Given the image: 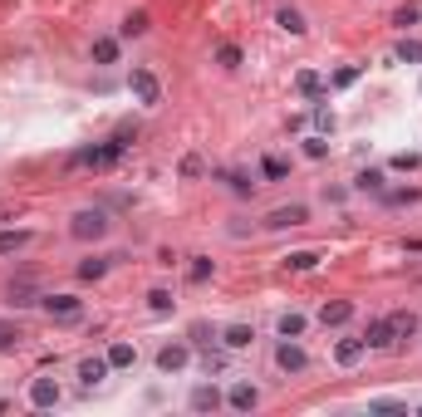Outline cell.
I'll return each mask as SVG.
<instances>
[{"label":"cell","mask_w":422,"mask_h":417,"mask_svg":"<svg viewBox=\"0 0 422 417\" xmlns=\"http://www.w3.org/2000/svg\"><path fill=\"white\" fill-rule=\"evenodd\" d=\"M260 172H265V177H270V182H280V177H285V172H290V167H285V162H280V157H265V162H260Z\"/></svg>","instance_id":"obj_32"},{"label":"cell","mask_w":422,"mask_h":417,"mask_svg":"<svg viewBox=\"0 0 422 417\" xmlns=\"http://www.w3.org/2000/svg\"><path fill=\"white\" fill-rule=\"evenodd\" d=\"M104 270H108V255H89V260L79 265V280H99Z\"/></svg>","instance_id":"obj_23"},{"label":"cell","mask_w":422,"mask_h":417,"mask_svg":"<svg viewBox=\"0 0 422 417\" xmlns=\"http://www.w3.org/2000/svg\"><path fill=\"white\" fill-rule=\"evenodd\" d=\"M363 344H368V349H393V344H398V339H393V324H388V319H368Z\"/></svg>","instance_id":"obj_9"},{"label":"cell","mask_w":422,"mask_h":417,"mask_svg":"<svg viewBox=\"0 0 422 417\" xmlns=\"http://www.w3.org/2000/svg\"><path fill=\"white\" fill-rule=\"evenodd\" d=\"M363 353H368V344H363V339H339V344H334V358H339L344 368H354Z\"/></svg>","instance_id":"obj_12"},{"label":"cell","mask_w":422,"mask_h":417,"mask_svg":"<svg viewBox=\"0 0 422 417\" xmlns=\"http://www.w3.org/2000/svg\"><path fill=\"white\" fill-rule=\"evenodd\" d=\"M202 172H207V162H202L197 152H187V157H182V177H202Z\"/></svg>","instance_id":"obj_31"},{"label":"cell","mask_w":422,"mask_h":417,"mask_svg":"<svg viewBox=\"0 0 422 417\" xmlns=\"http://www.w3.org/2000/svg\"><path fill=\"white\" fill-rule=\"evenodd\" d=\"M315 128H319V133H329V128H334V113H329L324 104H315Z\"/></svg>","instance_id":"obj_37"},{"label":"cell","mask_w":422,"mask_h":417,"mask_svg":"<svg viewBox=\"0 0 422 417\" xmlns=\"http://www.w3.org/2000/svg\"><path fill=\"white\" fill-rule=\"evenodd\" d=\"M216 64H221V69H236V64H241V49H236V44H221V49H216Z\"/></svg>","instance_id":"obj_29"},{"label":"cell","mask_w":422,"mask_h":417,"mask_svg":"<svg viewBox=\"0 0 422 417\" xmlns=\"http://www.w3.org/2000/svg\"><path fill=\"white\" fill-rule=\"evenodd\" d=\"M20 339H25V329H20V324H0V349H15Z\"/></svg>","instance_id":"obj_30"},{"label":"cell","mask_w":422,"mask_h":417,"mask_svg":"<svg viewBox=\"0 0 422 417\" xmlns=\"http://www.w3.org/2000/svg\"><path fill=\"white\" fill-rule=\"evenodd\" d=\"M403 408H408V403H398V398H373V403H368V413H403Z\"/></svg>","instance_id":"obj_34"},{"label":"cell","mask_w":422,"mask_h":417,"mask_svg":"<svg viewBox=\"0 0 422 417\" xmlns=\"http://www.w3.org/2000/svg\"><path fill=\"white\" fill-rule=\"evenodd\" d=\"M187 280H192V285H207V280H211V260H207V255H197V260L187 265Z\"/></svg>","instance_id":"obj_24"},{"label":"cell","mask_w":422,"mask_h":417,"mask_svg":"<svg viewBox=\"0 0 422 417\" xmlns=\"http://www.w3.org/2000/svg\"><path fill=\"white\" fill-rule=\"evenodd\" d=\"M358 187H363V192H383V172H373V167L358 172Z\"/></svg>","instance_id":"obj_33"},{"label":"cell","mask_w":422,"mask_h":417,"mask_svg":"<svg viewBox=\"0 0 422 417\" xmlns=\"http://www.w3.org/2000/svg\"><path fill=\"white\" fill-rule=\"evenodd\" d=\"M5 300H10L15 310H25V305H40V290H35V280H30V275H20V280H10Z\"/></svg>","instance_id":"obj_7"},{"label":"cell","mask_w":422,"mask_h":417,"mask_svg":"<svg viewBox=\"0 0 422 417\" xmlns=\"http://www.w3.org/2000/svg\"><path fill=\"white\" fill-rule=\"evenodd\" d=\"M40 305H44L49 319H79V310H84L74 295H40Z\"/></svg>","instance_id":"obj_5"},{"label":"cell","mask_w":422,"mask_h":417,"mask_svg":"<svg viewBox=\"0 0 422 417\" xmlns=\"http://www.w3.org/2000/svg\"><path fill=\"white\" fill-rule=\"evenodd\" d=\"M418 5H403V10H398V15H393V25H403V30H408V25H418Z\"/></svg>","instance_id":"obj_36"},{"label":"cell","mask_w":422,"mask_h":417,"mask_svg":"<svg viewBox=\"0 0 422 417\" xmlns=\"http://www.w3.org/2000/svg\"><path fill=\"white\" fill-rule=\"evenodd\" d=\"M30 403H35V408H54V403H59V383H54V378H35V383H30Z\"/></svg>","instance_id":"obj_10"},{"label":"cell","mask_w":422,"mask_h":417,"mask_svg":"<svg viewBox=\"0 0 422 417\" xmlns=\"http://www.w3.org/2000/svg\"><path fill=\"white\" fill-rule=\"evenodd\" d=\"M275 363H280L285 373H305V368H310V358H305V349H300L295 339H285V344L275 349Z\"/></svg>","instance_id":"obj_4"},{"label":"cell","mask_w":422,"mask_h":417,"mask_svg":"<svg viewBox=\"0 0 422 417\" xmlns=\"http://www.w3.org/2000/svg\"><path fill=\"white\" fill-rule=\"evenodd\" d=\"M187 403H192V413H216V408H221V393H216L211 383H197Z\"/></svg>","instance_id":"obj_11"},{"label":"cell","mask_w":422,"mask_h":417,"mask_svg":"<svg viewBox=\"0 0 422 417\" xmlns=\"http://www.w3.org/2000/svg\"><path fill=\"white\" fill-rule=\"evenodd\" d=\"M295 89H300L305 99H319V89H324V79H319L315 69H300V74H295Z\"/></svg>","instance_id":"obj_19"},{"label":"cell","mask_w":422,"mask_h":417,"mask_svg":"<svg viewBox=\"0 0 422 417\" xmlns=\"http://www.w3.org/2000/svg\"><path fill=\"white\" fill-rule=\"evenodd\" d=\"M69 231H74V241H99V236L108 231V216L104 211H79Z\"/></svg>","instance_id":"obj_3"},{"label":"cell","mask_w":422,"mask_h":417,"mask_svg":"<svg viewBox=\"0 0 422 417\" xmlns=\"http://www.w3.org/2000/svg\"><path fill=\"white\" fill-rule=\"evenodd\" d=\"M226 182H231V192H241V197L255 187V182H246V172H226Z\"/></svg>","instance_id":"obj_38"},{"label":"cell","mask_w":422,"mask_h":417,"mask_svg":"<svg viewBox=\"0 0 422 417\" xmlns=\"http://www.w3.org/2000/svg\"><path fill=\"white\" fill-rule=\"evenodd\" d=\"M143 30H147V15H143V10H133V15L123 20V35L133 40V35H143Z\"/></svg>","instance_id":"obj_28"},{"label":"cell","mask_w":422,"mask_h":417,"mask_svg":"<svg viewBox=\"0 0 422 417\" xmlns=\"http://www.w3.org/2000/svg\"><path fill=\"white\" fill-rule=\"evenodd\" d=\"M226 403H231V408H236V413H251V408H255V403H260V393H255V388H251V383H236V388H231V393H226Z\"/></svg>","instance_id":"obj_14"},{"label":"cell","mask_w":422,"mask_h":417,"mask_svg":"<svg viewBox=\"0 0 422 417\" xmlns=\"http://www.w3.org/2000/svg\"><path fill=\"white\" fill-rule=\"evenodd\" d=\"M275 25H280L285 35H305V30H310V25H305V15H300V10H290V5L275 15Z\"/></svg>","instance_id":"obj_17"},{"label":"cell","mask_w":422,"mask_h":417,"mask_svg":"<svg viewBox=\"0 0 422 417\" xmlns=\"http://www.w3.org/2000/svg\"><path fill=\"white\" fill-rule=\"evenodd\" d=\"M187 358H192V349H187V344H167V349L157 353V368H162V373H182V368H187Z\"/></svg>","instance_id":"obj_8"},{"label":"cell","mask_w":422,"mask_h":417,"mask_svg":"<svg viewBox=\"0 0 422 417\" xmlns=\"http://www.w3.org/2000/svg\"><path fill=\"white\" fill-rule=\"evenodd\" d=\"M147 305H152V314H167V310H172V295H167V290H152Z\"/></svg>","instance_id":"obj_35"},{"label":"cell","mask_w":422,"mask_h":417,"mask_svg":"<svg viewBox=\"0 0 422 417\" xmlns=\"http://www.w3.org/2000/svg\"><path fill=\"white\" fill-rule=\"evenodd\" d=\"M305 334V314H285L280 319V339H300Z\"/></svg>","instance_id":"obj_26"},{"label":"cell","mask_w":422,"mask_h":417,"mask_svg":"<svg viewBox=\"0 0 422 417\" xmlns=\"http://www.w3.org/2000/svg\"><path fill=\"white\" fill-rule=\"evenodd\" d=\"M422 157L418 152H398V157H393V167H398V172H413V167H418Z\"/></svg>","instance_id":"obj_39"},{"label":"cell","mask_w":422,"mask_h":417,"mask_svg":"<svg viewBox=\"0 0 422 417\" xmlns=\"http://www.w3.org/2000/svg\"><path fill=\"white\" fill-rule=\"evenodd\" d=\"M128 89H133V99H138L143 108L162 104V84H157V74H152V69H133V74H128Z\"/></svg>","instance_id":"obj_2"},{"label":"cell","mask_w":422,"mask_h":417,"mask_svg":"<svg viewBox=\"0 0 422 417\" xmlns=\"http://www.w3.org/2000/svg\"><path fill=\"white\" fill-rule=\"evenodd\" d=\"M35 236L30 231H0V255H15V250H25Z\"/></svg>","instance_id":"obj_18"},{"label":"cell","mask_w":422,"mask_h":417,"mask_svg":"<svg viewBox=\"0 0 422 417\" xmlns=\"http://www.w3.org/2000/svg\"><path fill=\"white\" fill-rule=\"evenodd\" d=\"M305 152H310V157H324V152H329V143H324V138H310V143H305Z\"/></svg>","instance_id":"obj_40"},{"label":"cell","mask_w":422,"mask_h":417,"mask_svg":"<svg viewBox=\"0 0 422 417\" xmlns=\"http://www.w3.org/2000/svg\"><path fill=\"white\" fill-rule=\"evenodd\" d=\"M305 221H310V207H300V202H295V207H280V211H270V216H265V226H270V231H285V226H305Z\"/></svg>","instance_id":"obj_6"},{"label":"cell","mask_w":422,"mask_h":417,"mask_svg":"<svg viewBox=\"0 0 422 417\" xmlns=\"http://www.w3.org/2000/svg\"><path fill=\"white\" fill-rule=\"evenodd\" d=\"M388 324H393V339H413L418 334V314H393Z\"/></svg>","instance_id":"obj_21"},{"label":"cell","mask_w":422,"mask_h":417,"mask_svg":"<svg viewBox=\"0 0 422 417\" xmlns=\"http://www.w3.org/2000/svg\"><path fill=\"white\" fill-rule=\"evenodd\" d=\"M251 339H255V329H251V324H231V329L221 334V344H226V349H251Z\"/></svg>","instance_id":"obj_16"},{"label":"cell","mask_w":422,"mask_h":417,"mask_svg":"<svg viewBox=\"0 0 422 417\" xmlns=\"http://www.w3.org/2000/svg\"><path fill=\"white\" fill-rule=\"evenodd\" d=\"M398 59H403V64H422V44L418 40H403V44H398Z\"/></svg>","instance_id":"obj_27"},{"label":"cell","mask_w":422,"mask_h":417,"mask_svg":"<svg viewBox=\"0 0 422 417\" xmlns=\"http://www.w3.org/2000/svg\"><path fill=\"white\" fill-rule=\"evenodd\" d=\"M319 319H324V329H339V324L354 319V305H349V300H329V305L319 310Z\"/></svg>","instance_id":"obj_13"},{"label":"cell","mask_w":422,"mask_h":417,"mask_svg":"<svg viewBox=\"0 0 422 417\" xmlns=\"http://www.w3.org/2000/svg\"><path fill=\"white\" fill-rule=\"evenodd\" d=\"M128 138H133V133L123 128V133H118V138H108V143H94V147H79V152L69 157V167H113V162H118V157L128 152Z\"/></svg>","instance_id":"obj_1"},{"label":"cell","mask_w":422,"mask_h":417,"mask_svg":"<svg viewBox=\"0 0 422 417\" xmlns=\"http://www.w3.org/2000/svg\"><path fill=\"white\" fill-rule=\"evenodd\" d=\"M285 265H290V270H315L319 255H315V250H290V255H285Z\"/></svg>","instance_id":"obj_22"},{"label":"cell","mask_w":422,"mask_h":417,"mask_svg":"<svg viewBox=\"0 0 422 417\" xmlns=\"http://www.w3.org/2000/svg\"><path fill=\"white\" fill-rule=\"evenodd\" d=\"M79 378H84V388L104 383V378H108V353H104V358H84V363H79Z\"/></svg>","instance_id":"obj_15"},{"label":"cell","mask_w":422,"mask_h":417,"mask_svg":"<svg viewBox=\"0 0 422 417\" xmlns=\"http://www.w3.org/2000/svg\"><path fill=\"white\" fill-rule=\"evenodd\" d=\"M118 59V40H94V64H113Z\"/></svg>","instance_id":"obj_25"},{"label":"cell","mask_w":422,"mask_h":417,"mask_svg":"<svg viewBox=\"0 0 422 417\" xmlns=\"http://www.w3.org/2000/svg\"><path fill=\"white\" fill-rule=\"evenodd\" d=\"M354 79H358V69H339V74H334V84H339V89H349Z\"/></svg>","instance_id":"obj_41"},{"label":"cell","mask_w":422,"mask_h":417,"mask_svg":"<svg viewBox=\"0 0 422 417\" xmlns=\"http://www.w3.org/2000/svg\"><path fill=\"white\" fill-rule=\"evenodd\" d=\"M133 358H138L133 344H113V349H108V368H133Z\"/></svg>","instance_id":"obj_20"}]
</instances>
